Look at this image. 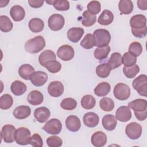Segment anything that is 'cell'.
Instances as JSON below:
<instances>
[{"mask_svg":"<svg viewBox=\"0 0 147 147\" xmlns=\"http://www.w3.org/2000/svg\"><path fill=\"white\" fill-rule=\"evenodd\" d=\"M45 46V39L42 36H38L26 41L25 44V49L30 53H37L42 50Z\"/></svg>","mask_w":147,"mask_h":147,"instance_id":"cell-1","label":"cell"},{"mask_svg":"<svg viewBox=\"0 0 147 147\" xmlns=\"http://www.w3.org/2000/svg\"><path fill=\"white\" fill-rule=\"evenodd\" d=\"M93 36L95 40V46L103 47L108 45L111 40L110 32L105 29H98L94 32Z\"/></svg>","mask_w":147,"mask_h":147,"instance_id":"cell-2","label":"cell"},{"mask_svg":"<svg viewBox=\"0 0 147 147\" xmlns=\"http://www.w3.org/2000/svg\"><path fill=\"white\" fill-rule=\"evenodd\" d=\"M133 88L141 96L147 97V76L144 74L139 75L132 82Z\"/></svg>","mask_w":147,"mask_h":147,"instance_id":"cell-3","label":"cell"},{"mask_svg":"<svg viewBox=\"0 0 147 147\" xmlns=\"http://www.w3.org/2000/svg\"><path fill=\"white\" fill-rule=\"evenodd\" d=\"M113 94L117 99L125 100L129 98L130 95V89L127 84L123 83H119L115 86Z\"/></svg>","mask_w":147,"mask_h":147,"instance_id":"cell-4","label":"cell"},{"mask_svg":"<svg viewBox=\"0 0 147 147\" xmlns=\"http://www.w3.org/2000/svg\"><path fill=\"white\" fill-rule=\"evenodd\" d=\"M31 133L30 130L24 127H21L16 130L15 141L17 144L26 145L29 144Z\"/></svg>","mask_w":147,"mask_h":147,"instance_id":"cell-5","label":"cell"},{"mask_svg":"<svg viewBox=\"0 0 147 147\" xmlns=\"http://www.w3.org/2000/svg\"><path fill=\"white\" fill-rule=\"evenodd\" d=\"M42 129L48 134H58L61 131L62 124L58 119L52 118L46 122Z\"/></svg>","mask_w":147,"mask_h":147,"instance_id":"cell-6","label":"cell"},{"mask_svg":"<svg viewBox=\"0 0 147 147\" xmlns=\"http://www.w3.org/2000/svg\"><path fill=\"white\" fill-rule=\"evenodd\" d=\"M125 133L129 138L131 140H137L141 136L142 127L137 122H130L126 125Z\"/></svg>","mask_w":147,"mask_h":147,"instance_id":"cell-7","label":"cell"},{"mask_svg":"<svg viewBox=\"0 0 147 147\" xmlns=\"http://www.w3.org/2000/svg\"><path fill=\"white\" fill-rule=\"evenodd\" d=\"M48 24L49 28L53 31H57L62 29L65 24L63 16L59 14H53L48 18Z\"/></svg>","mask_w":147,"mask_h":147,"instance_id":"cell-8","label":"cell"},{"mask_svg":"<svg viewBox=\"0 0 147 147\" xmlns=\"http://www.w3.org/2000/svg\"><path fill=\"white\" fill-rule=\"evenodd\" d=\"M74 48L69 45H63L60 47L57 51L58 57L64 61H69L74 56Z\"/></svg>","mask_w":147,"mask_h":147,"instance_id":"cell-9","label":"cell"},{"mask_svg":"<svg viewBox=\"0 0 147 147\" xmlns=\"http://www.w3.org/2000/svg\"><path fill=\"white\" fill-rule=\"evenodd\" d=\"M16 128L11 125H5L2 127L1 137L6 143H12L15 140Z\"/></svg>","mask_w":147,"mask_h":147,"instance_id":"cell-10","label":"cell"},{"mask_svg":"<svg viewBox=\"0 0 147 147\" xmlns=\"http://www.w3.org/2000/svg\"><path fill=\"white\" fill-rule=\"evenodd\" d=\"M31 83L35 86H43L48 80V75L43 71H38L33 72L30 77Z\"/></svg>","mask_w":147,"mask_h":147,"instance_id":"cell-11","label":"cell"},{"mask_svg":"<svg viewBox=\"0 0 147 147\" xmlns=\"http://www.w3.org/2000/svg\"><path fill=\"white\" fill-rule=\"evenodd\" d=\"M48 92L52 97H59L63 94L64 86L60 81H53L48 85Z\"/></svg>","mask_w":147,"mask_h":147,"instance_id":"cell-12","label":"cell"},{"mask_svg":"<svg viewBox=\"0 0 147 147\" xmlns=\"http://www.w3.org/2000/svg\"><path fill=\"white\" fill-rule=\"evenodd\" d=\"M117 119L121 122H127L131 118V112L128 106H122L118 108L115 113Z\"/></svg>","mask_w":147,"mask_h":147,"instance_id":"cell-13","label":"cell"},{"mask_svg":"<svg viewBox=\"0 0 147 147\" xmlns=\"http://www.w3.org/2000/svg\"><path fill=\"white\" fill-rule=\"evenodd\" d=\"M91 144L96 147H102L107 142V136L102 131L95 132L91 136Z\"/></svg>","mask_w":147,"mask_h":147,"instance_id":"cell-14","label":"cell"},{"mask_svg":"<svg viewBox=\"0 0 147 147\" xmlns=\"http://www.w3.org/2000/svg\"><path fill=\"white\" fill-rule=\"evenodd\" d=\"M51 115L50 110L45 107H40L35 109L34 117L40 123L45 122Z\"/></svg>","mask_w":147,"mask_h":147,"instance_id":"cell-15","label":"cell"},{"mask_svg":"<svg viewBox=\"0 0 147 147\" xmlns=\"http://www.w3.org/2000/svg\"><path fill=\"white\" fill-rule=\"evenodd\" d=\"M65 126L68 130L72 132L78 131L81 127L79 118L75 115H69L65 120Z\"/></svg>","mask_w":147,"mask_h":147,"instance_id":"cell-16","label":"cell"},{"mask_svg":"<svg viewBox=\"0 0 147 147\" xmlns=\"http://www.w3.org/2000/svg\"><path fill=\"white\" fill-rule=\"evenodd\" d=\"M131 29H141L146 26V18L144 15L137 14L131 17L130 20Z\"/></svg>","mask_w":147,"mask_h":147,"instance_id":"cell-17","label":"cell"},{"mask_svg":"<svg viewBox=\"0 0 147 147\" xmlns=\"http://www.w3.org/2000/svg\"><path fill=\"white\" fill-rule=\"evenodd\" d=\"M83 121L86 126L88 127H94L98 125L99 118L97 114L94 112H88L84 115Z\"/></svg>","mask_w":147,"mask_h":147,"instance_id":"cell-18","label":"cell"},{"mask_svg":"<svg viewBox=\"0 0 147 147\" xmlns=\"http://www.w3.org/2000/svg\"><path fill=\"white\" fill-rule=\"evenodd\" d=\"M31 113V109L28 106L21 105L17 107L13 111V116L18 119L28 118Z\"/></svg>","mask_w":147,"mask_h":147,"instance_id":"cell-19","label":"cell"},{"mask_svg":"<svg viewBox=\"0 0 147 147\" xmlns=\"http://www.w3.org/2000/svg\"><path fill=\"white\" fill-rule=\"evenodd\" d=\"M84 33V29L81 28H71L67 31V37L72 42H78Z\"/></svg>","mask_w":147,"mask_h":147,"instance_id":"cell-20","label":"cell"},{"mask_svg":"<svg viewBox=\"0 0 147 147\" xmlns=\"http://www.w3.org/2000/svg\"><path fill=\"white\" fill-rule=\"evenodd\" d=\"M44 100L42 94L37 90L32 91L27 96L28 102L32 105L37 106L41 104Z\"/></svg>","mask_w":147,"mask_h":147,"instance_id":"cell-21","label":"cell"},{"mask_svg":"<svg viewBox=\"0 0 147 147\" xmlns=\"http://www.w3.org/2000/svg\"><path fill=\"white\" fill-rule=\"evenodd\" d=\"M117 124V119L116 117L112 114H107L102 118V125L103 127L108 130H113Z\"/></svg>","mask_w":147,"mask_h":147,"instance_id":"cell-22","label":"cell"},{"mask_svg":"<svg viewBox=\"0 0 147 147\" xmlns=\"http://www.w3.org/2000/svg\"><path fill=\"white\" fill-rule=\"evenodd\" d=\"M10 14L14 21H21L25 17V11L22 6L14 5L10 9Z\"/></svg>","mask_w":147,"mask_h":147,"instance_id":"cell-23","label":"cell"},{"mask_svg":"<svg viewBox=\"0 0 147 147\" xmlns=\"http://www.w3.org/2000/svg\"><path fill=\"white\" fill-rule=\"evenodd\" d=\"M26 89L27 87L26 84L20 80L13 82L10 86L11 92L16 96H20L24 94L26 92Z\"/></svg>","mask_w":147,"mask_h":147,"instance_id":"cell-24","label":"cell"},{"mask_svg":"<svg viewBox=\"0 0 147 147\" xmlns=\"http://www.w3.org/2000/svg\"><path fill=\"white\" fill-rule=\"evenodd\" d=\"M56 56L55 53L51 50L47 49L41 53L38 57V61L40 64L45 67L46 63L51 60H55Z\"/></svg>","mask_w":147,"mask_h":147,"instance_id":"cell-25","label":"cell"},{"mask_svg":"<svg viewBox=\"0 0 147 147\" xmlns=\"http://www.w3.org/2000/svg\"><path fill=\"white\" fill-rule=\"evenodd\" d=\"M128 107L134 111H141L146 110L147 101L143 99H137L128 103Z\"/></svg>","mask_w":147,"mask_h":147,"instance_id":"cell-26","label":"cell"},{"mask_svg":"<svg viewBox=\"0 0 147 147\" xmlns=\"http://www.w3.org/2000/svg\"><path fill=\"white\" fill-rule=\"evenodd\" d=\"M33 72H34V68L28 64L21 65L18 69L19 75L25 80H29L30 76Z\"/></svg>","mask_w":147,"mask_h":147,"instance_id":"cell-27","label":"cell"},{"mask_svg":"<svg viewBox=\"0 0 147 147\" xmlns=\"http://www.w3.org/2000/svg\"><path fill=\"white\" fill-rule=\"evenodd\" d=\"M114 20V15L113 13L109 10H104L99 16L98 22L102 25H108L110 24Z\"/></svg>","mask_w":147,"mask_h":147,"instance_id":"cell-28","label":"cell"},{"mask_svg":"<svg viewBox=\"0 0 147 147\" xmlns=\"http://www.w3.org/2000/svg\"><path fill=\"white\" fill-rule=\"evenodd\" d=\"M29 28L32 32H40L44 28V22L40 18H33L29 22Z\"/></svg>","mask_w":147,"mask_h":147,"instance_id":"cell-29","label":"cell"},{"mask_svg":"<svg viewBox=\"0 0 147 147\" xmlns=\"http://www.w3.org/2000/svg\"><path fill=\"white\" fill-rule=\"evenodd\" d=\"M133 4L130 0H121L118 3V9L121 14H129L133 10Z\"/></svg>","mask_w":147,"mask_h":147,"instance_id":"cell-30","label":"cell"},{"mask_svg":"<svg viewBox=\"0 0 147 147\" xmlns=\"http://www.w3.org/2000/svg\"><path fill=\"white\" fill-rule=\"evenodd\" d=\"M111 87L109 83L103 82L98 84L94 88V93L98 96L107 95L110 91Z\"/></svg>","mask_w":147,"mask_h":147,"instance_id":"cell-31","label":"cell"},{"mask_svg":"<svg viewBox=\"0 0 147 147\" xmlns=\"http://www.w3.org/2000/svg\"><path fill=\"white\" fill-rule=\"evenodd\" d=\"M122 57L118 52H114L111 54L107 64L109 65L111 69H115L121 65Z\"/></svg>","mask_w":147,"mask_h":147,"instance_id":"cell-32","label":"cell"},{"mask_svg":"<svg viewBox=\"0 0 147 147\" xmlns=\"http://www.w3.org/2000/svg\"><path fill=\"white\" fill-rule=\"evenodd\" d=\"M96 104V100L94 97L91 95H85L81 99L82 107L85 109L90 110L94 108Z\"/></svg>","mask_w":147,"mask_h":147,"instance_id":"cell-33","label":"cell"},{"mask_svg":"<svg viewBox=\"0 0 147 147\" xmlns=\"http://www.w3.org/2000/svg\"><path fill=\"white\" fill-rule=\"evenodd\" d=\"M46 2L50 5H52L57 10L66 11L69 9V3L67 0L47 1Z\"/></svg>","mask_w":147,"mask_h":147,"instance_id":"cell-34","label":"cell"},{"mask_svg":"<svg viewBox=\"0 0 147 147\" xmlns=\"http://www.w3.org/2000/svg\"><path fill=\"white\" fill-rule=\"evenodd\" d=\"M82 16L83 20L82 21V24L86 27L91 26L95 23L96 21V16L90 13L88 10L84 11L82 14Z\"/></svg>","mask_w":147,"mask_h":147,"instance_id":"cell-35","label":"cell"},{"mask_svg":"<svg viewBox=\"0 0 147 147\" xmlns=\"http://www.w3.org/2000/svg\"><path fill=\"white\" fill-rule=\"evenodd\" d=\"M111 70V68L107 63H103L96 67L95 72L99 77L101 78H106L109 76Z\"/></svg>","mask_w":147,"mask_h":147,"instance_id":"cell-36","label":"cell"},{"mask_svg":"<svg viewBox=\"0 0 147 147\" xmlns=\"http://www.w3.org/2000/svg\"><path fill=\"white\" fill-rule=\"evenodd\" d=\"M13 25L10 19L6 16L2 15L0 17V29L3 32H9L13 28Z\"/></svg>","mask_w":147,"mask_h":147,"instance_id":"cell-37","label":"cell"},{"mask_svg":"<svg viewBox=\"0 0 147 147\" xmlns=\"http://www.w3.org/2000/svg\"><path fill=\"white\" fill-rule=\"evenodd\" d=\"M110 51V47L109 45L103 47H98L95 49L94 55L95 59L99 60H102L107 58Z\"/></svg>","mask_w":147,"mask_h":147,"instance_id":"cell-38","label":"cell"},{"mask_svg":"<svg viewBox=\"0 0 147 147\" xmlns=\"http://www.w3.org/2000/svg\"><path fill=\"white\" fill-rule=\"evenodd\" d=\"M13 103V99L12 96L5 94L2 95L0 98V108L2 110H7L10 109Z\"/></svg>","mask_w":147,"mask_h":147,"instance_id":"cell-39","label":"cell"},{"mask_svg":"<svg viewBox=\"0 0 147 147\" xmlns=\"http://www.w3.org/2000/svg\"><path fill=\"white\" fill-rule=\"evenodd\" d=\"M99 106L100 109L105 111H111L114 107V103L112 99L104 97L100 100Z\"/></svg>","mask_w":147,"mask_h":147,"instance_id":"cell-40","label":"cell"},{"mask_svg":"<svg viewBox=\"0 0 147 147\" xmlns=\"http://www.w3.org/2000/svg\"><path fill=\"white\" fill-rule=\"evenodd\" d=\"M80 45L86 49L92 48L95 46V40L93 34L91 33L87 34L80 42Z\"/></svg>","mask_w":147,"mask_h":147,"instance_id":"cell-41","label":"cell"},{"mask_svg":"<svg viewBox=\"0 0 147 147\" xmlns=\"http://www.w3.org/2000/svg\"><path fill=\"white\" fill-rule=\"evenodd\" d=\"M139 72L140 67L136 64L130 67H123V72L124 75L129 79L134 78Z\"/></svg>","mask_w":147,"mask_h":147,"instance_id":"cell-42","label":"cell"},{"mask_svg":"<svg viewBox=\"0 0 147 147\" xmlns=\"http://www.w3.org/2000/svg\"><path fill=\"white\" fill-rule=\"evenodd\" d=\"M77 102L75 99L72 98H67L61 101L60 106L64 110H72L76 107Z\"/></svg>","mask_w":147,"mask_h":147,"instance_id":"cell-43","label":"cell"},{"mask_svg":"<svg viewBox=\"0 0 147 147\" xmlns=\"http://www.w3.org/2000/svg\"><path fill=\"white\" fill-rule=\"evenodd\" d=\"M142 52V47L139 42H131L129 47V52L135 57L139 56Z\"/></svg>","mask_w":147,"mask_h":147,"instance_id":"cell-44","label":"cell"},{"mask_svg":"<svg viewBox=\"0 0 147 147\" xmlns=\"http://www.w3.org/2000/svg\"><path fill=\"white\" fill-rule=\"evenodd\" d=\"M45 67L48 69L51 73H56L58 72L61 68V65L60 62L57 60H51L48 61Z\"/></svg>","mask_w":147,"mask_h":147,"instance_id":"cell-45","label":"cell"},{"mask_svg":"<svg viewBox=\"0 0 147 147\" xmlns=\"http://www.w3.org/2000/svg\"><path fill=\"white\" fill-rule=\"evenodd\" d=\"M122 61L125 67H130L136 64L137 62V58L130 54L129 52H127L123 54Z\"/></svg>","mask_w":147,"mask_h":147,"instance_id":"cell-46","label":"cell"},{"mask_svg":"<svg viewBox=\"0 0 147 147\" xmlns=\"http://www.w3.org/2000/svg\"><path fill=\"white\" fill-rule=\"evenodd\" d=\"M87 8L90 13L96 15L100 12L101 9V5L99 1H92L88 3Z\"/></svg>","mask_w":147,"mask_h":147,"instance_id":"cell-47","label":"cell"},{"mask_svg":"<svg viewBox=\"0 0 147 147\" xmlns=\"http://www.w3.org/2000/svg\"><path fill=\"white\" fill-rule=\"evenodd\" d=\"M47 143L49 147H59L62 145L63 141L59 137L53 136L47 138Z\"/></svg>","mask_w":147,"mask_h":147,"instance_id":"cell-48","label":"cell"},{"mask_svg":"<svg viewBox=\"0 0 147 147\" xmlns=\"http://www.w3.org/2000/svg\"><path fill=\"white\" fill-rule=\"evenodd\" d=\"M29 144L34 147H42L43 146V141L41 137L38 134H34L30 137Z\"/></svg>","mask_w":147,"mask_h":147,"instance_id":"cell-49","label":"cell"},{"mask_svg":"<svg viewBox=\"0 0 147 147\" xmlns=\"http://www.w3.org/2000/svg\"><path fill=\"white\" fill-rule=\"evenodd\" d=\"M132 34L137 38H143L147 33V26L141 29H131Z\"/></svg>","mask_w":147,"mask_h":147,"instance_id":"cell-50","label":"cell"},{"mask_svg":"<svg viewBox=\"0 0 147 147\" xmlns=\"http://www.w3.org/2000/svg\"><path fill=\"white\" fill-rule=\"evenodd\" d=\"M44 1L41 0H29L28 3L30 7L33 8H39L41 7L44 3Z\"/></svg>","mask_w":147,"mask_h":147,"instance_id":"cell-51","label":"cell"},{"mask_svg":"<svg viewBox=\"0 0 147 147\" xmlns=\"http://www.w3.org/2000/svg\"><path fill=\"white\" fill-rule=\"evenodd\" d=\"M136 117L139 121H144L147 117V110H145L141 111H134Z\"/></svg>","mask_w":147,"mask_h":147,"instance_id":"cell-52","label":"cell"},{"mask_svg":"<svg viewBox=\"0 0 147 147\" xmlns=\"http://www.w3.org/2000/svg\"><path fill=\"white\" fill-rule=\"evenodd\" d=\"M137 6L138 7L143 10H146L147 9V0H139L137 1Z\"/></svg>","mask_w":147,"mask_h":147,"instance_id":"cell-53","label":"cell"}]
</instances>
